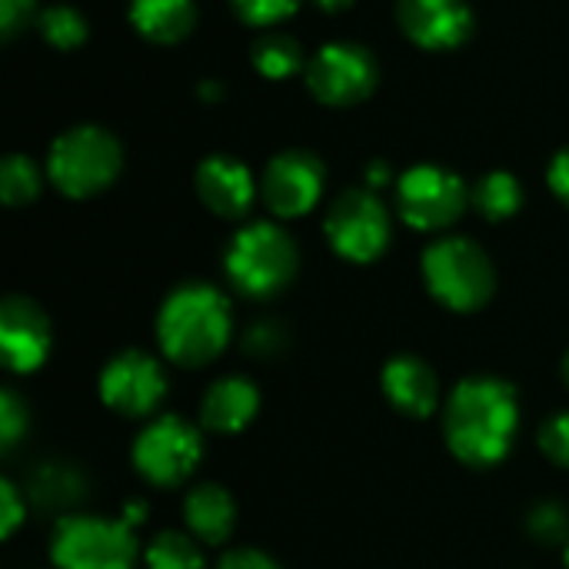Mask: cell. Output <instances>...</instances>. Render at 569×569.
I'll use <instances>...</instances> for the list:
<instances>
[{"mask_svg": "<svg viewBox=\"0 0 569 569\" xmlns=\"http://www.w3.org/2000/svg\"><path fill=\"white\" fill-rule=\"evenodd\" d=\"M517 390L500 377H467L443 407V437L467 467L500 463L517 437Z\"/></svg>", "mask_w": 569, "mask_h": 569, "instance_id": "6da1fadb", "label": "cell"}, {"mask_svg": "<svg viewBox=\"0 0 569 569\" xmlns=\"http://www.w3.org/2000/svg\"><path fill=\"white\" fill-rule=\"evenodd\" d=\"M233 317L227 297L210 283H183L157 313V343L180 367H203L230 343Z\"/></svg>", "mask_w": 569, "mask_h": 569, "instance_id": "7a4b0ae2", "label": "cell"}, {"mask_svg": "<svg viewBox=\"0 0 569 569\" xmlns=\"http://www.w3.org/2000/svg\"><path fill=\"white\" fill-rule=\"evenodd\" d=\"M223 270L243 297H273L297 273V243L280 223L253 220L233 233L223 253Z\"/></svg>", "mask_w": 569, "mask_h": 569, "instance_id": "3957f363", "label": "cell"}, {"mask_svg": "<svg viewBox=\"0 0 569 569\" xmlns=\"http://www.w3.org/2000/svg\"><path fill=\"white\" fill-rule=\"evenodd\" d=\"M427 290L450 310H480L497 290V270L487 250L467 237H440L423 250Z\"/></svg>", "mask_w": 569, "mask_h": 569, "instance_id": "277c9868", "label": "cell"}, {"mask_svg": "<svg viewBox=\"0 0 569 569\" xmlns=\"http://www.w3.org/2000/svg\"><path fill=\"white\" fill-rule=\"evenodd\" d=\"M123 153L110 130L80 123L63 130L47 153V173L53 187L67 197H93L113 183Z\"/></svg>", "mask_w": 569, "mask_h": 569, "instance_id": "5b68a950", "label": "cell"}, {"mask_svg": "<svg viewBox=\"0 0 569 569\" xmlns=\"http://www.w3.org/2000/svg\"><path fill=\"white\" fill-rule=\"evenodd\" d=\"M50 560L57 569H133L137 543L127 520L63 517L53 530Z\"/></svg>", "mask_w": 569, "mask_h": 569, "instance_id": "8992f818", "label": "cell"}, {"mask_svg": "<svg viewBox=\"0 0 569 569\" xmlns=\"http://www.w3.org/2000/svg\"><path fill=\"white\" fill-rule=\"evenodd\" d=\"M330 247L353 263L377 260L390 243V213L370 187L343 190L323 220Z\"/></svg>", "mask_w": 569, "mask_h": 569, "instance_id": "52a82bcc", "label": "cell"}, {"mask_svg": "<svg viewBox=\"0 0 569 569\" xmlns=\"http://www.w3.org/2000/svg\"><path fill=\"white\" fill-rule=\"evenodd\" d=\"M200 430L173 413L157 417L133 443V467L153 487H180L200 463Z\"/></svg>", "mask_w": 569, "mask_h": 569, "instance_id": "ba28073f", "label": "cell"}, {"mask_svg": "<svg viewBox=\"0 0 569 569\" xmlns=\"http://www.w3.org/2000/svg\"><path fill=\"white\" fill-rule=\"evenodd\" d=\"M467 203H470L467 183L437 163H417L397 183L400 217L413 230H443L453 220H460Z\"/></svg>", "mask_w": 569, "mask_h": 569, "instance_id": "9c48e42d", "label": "cell"}, {"mask_svg": "<svg viewBox=\"0 0 569 569\" xmlns=\"http://www.w3.org/2000/svg\"><path fill=\"white\" fill-rule=\"evenodd\" d=\"M377 60L363 43L333 40L323 43L303 67L307 87L330 107H350L377 87Z\"/></svg>", "mask_w": 569, "mask_h": 569, "instance_id": "30bf717a", "label": "cell"}, {"mask_svg": "<svg viewBox=\"0 0 569 569\" xmlns=\"http://www.w3.org/2000/svg\"><path fill=\"white\" fill-rule=\"evenodd\" d=\"M167 393L163 367L143 350L117 353L100 373V400L120 417H147Z\"/></svg>", "mask_w": 569, "mask_h": 569, "instance_id": "8fae6325", "label": "cell"}, {"mask_svg": "<svg viewBox=\"0 0 569 569\" xmlns=\"http://www.w3.org/2000/svg\"><path fill=\"white\" fill-rule=\"evenodd\" d=\"M323 190V163L310 150H283L263 167L260 193L277 217H303Z\"/></svg>", "mask_w": 569, "mask_h": 569, "instance_id": "7c38bea8", "label": "cell"}, {"mask_svg": "<svg viewBox=\"0 0 569 569\" xmlns=\"http://www.w3.org/2000/svg\"><path fill=\"white\" fill-rule=\"evenodd\" d=\"M50 343V320L30 297H7L0 303V360L10 373L37 370L47 360Z\"/></svg>", "mask_w": 569, "mask_h": 569, "instance_id": "4fadbf2b", "label": "cell"}, {"mask_svg": "<svg viewBox=\"0 0 569 569\" xmlns=\"http://www.w3.org/2000/svg\"><path fill=\"white\" fill-rule=\"evenodd\" d=\"M400 30L427 50H453L473 30V10L467 0H400Z\"/></svg>", "mask_w": 569, "mask_h": 569, "instance_id": "5bb4252c", "label": "cell"}, {"mask_svg": "<svg viewBox=\"0 0 569 569\" xmlns=\"http://www.w3.org/2000/svg\"><path fill=\"white\" fill-rule=\"evenodd\" d=\"M197 193L203 200L207 210H213L217 217H227V220H237L250 210L253 197H257V183L250 177V170L227 157V153H213L207 157L200 167H197Z\"/></svg>", "mask_w": 569, "mask_h": 569, "instance_id": "9a60e30c", "label": "cell"}, {"mask_svg": "<svg viewBox=\"0 0 569 569\" xmlns=\"http://www.w3.org/2000/svg\"><path fill=\"white\" fill-rule=\"evenodd\" d=\"M380 383H383L387 400H390L400 413H407V417L423 420V417H430V413L437 410V403H440L437 373H433L420 357H413V353H400V357L387 360Z\"/></svg>", "mask_w": 569, "mask_h": 569, "instance_id": "2e32d148", "label": "cell"}, {"mask_svg": "<svg viewBox=\"0 0 569 569\" xmlns=\"http://www.w3.org/2000/svg\"><path fill=\"white\" fill-rule=\"evenodd\" d=\"M260 410V390L247 377H223L207 387L200 400V423L210 433H240Z\"/></svg>", "mask_w": 569, "mask_h": 569, "instance_id": "e0dca14e", "label": "cell"}, {"mask_svg": "<svg viewBox=\"0 0 569 569\" xmlns=\"http://www.w3.org/2000/svg\"><path fill=\"white\" fill-rule=\"evenodd\" d=\"M183 520L190 527V533L210 547L230 540L233 533V523H237V503L233 497L217 487V483H203V487H193L183 500Z\"/></svg>", "mask_w": 569, "mask_h": 569, "instance_id": "ac0fdd59", "label": "cell"}, {"mask_svg": "<svg viewBox=\"0 0 569 569\" xmlns=\"http://www.w3.org/2000/svg\"><path fill=\"white\" fill-rule=\"evenodd\" d=\"M130 23L153 43H177L197 23L193 0H130Z\"/></svg>", "mask_w": 569, "mask_h": 569, "instance_id": "d6986e66", "label": "cell"}, {"mask_svg": "<svg viewBox=\"0 0 569 569\" xmlns=\"http://www.w3.org/2000/svg\"><path fill=\"white\" fill-rule=\"evenodd\" d=\"M473 207L487 217V220H507L523 207V187L513 173L507 170H490L483 173L473 190H470Z\"/></svg>", "mask_w": 569, "mask_h": 569, "instance_id": "ffe728a7", "label": "cell"}, {"mask_svg": "<svg viewBox=\"0 0 569 569\" xmlns=\"http://www.w3.org/2000/svg\"><path fill=\"white\" fill-rule=\"evenodd\" d=\"M30 497L43 510H63L83 497V477L67 463H43L30 477Z\"/></svg>", "mask_w": 569, "mask_h": 569, "instance_id": "44dd1931", "label": "cell"}, {"mask_svg": "<svg viewBox=\"0 0 569 569\" xmlns=\"http://www.w3.org/2000/svg\"><path fill=\"white\" fill-rule=\"evenodd\" d=\"M250 60L253 67L270 77V80H283L290 73L300 70L303 57H300V43L290 33H263L253 47H250Z\"/></svg>", "mask_w": 569, "mask_h": 569, "instance_id": "7402d4cb", "label": "cell"}, {"mask_svg": "<svg viewBox=\"0 0 569 569\" xmlns=\"http://www.w3.org/2000/svg\"><path fill=\"white\" fill-rule=\"evenodd\" d=\"M147 569H207V560L187 533L163 530L147 547Z\"/></svg>", "mask_w": 569, "mask_h": 569, "instance_id": "603a6c76", "label": "cell"}, {"mask_svg": "<svg viewBox=\"0 0 569 569\" xmlns=\"http://www.w3.org/2000/svg\"><path fill=\"white\" fill-rule=\"evenodd\" d=\"M37 27L43 33L47 43L60 47V50H73L87 40V20L80 10L67 7V3H53L47 10H40L37 17Z\"/></svg>", "mask_w": 569, "mask_h": 569, "instance_id": "cb8c5ba5", "label": "cell"}, {"mask_svg": "<svg viewBox=\"0 0 569 569\" xmlns=\"http://www.w3.org/2000/svg\"><path fill=\"white\" fill-rule=\"evenodd\" d=\"M40 193V170L33 167L30 157L23 153H10L0 163V197L7 207H20L30 203Z\"/></svg>", "mask_w": 569, "mask_h": 569, "instance_id": "d4e9b609", "label": "cell"}, {"mask_svg": "<svg viewBox=\"0 0 569 569\" xmlns=\"http://www.w3.org/2000/svg\"><path fill=\"white\" fill-rule=\"evenodd\" d=\"M527 530L543 547L569 543V513L560 503H537L527 517Z\"/></svg>", "mask_w": 569, "mask_h": 569, "instance_id": "484cf974", "label": "cell"}, {"mask_svg": "<svg viewBox=\"0 0 569 569\" xmlns=\"http://www.w3.org/2000/svg\"><path fill=\"white\" fill-rule=\"evenodd\" d=\"M237 17L253 23V27H267V23H277L283 17H290L303 0H230Z\"/></svg>", "mask_w": 569, "mask_h": 569, "instance_id": "4316f807", "label": "cell"}, {"mask_svg": "<svg viewBox=\"0 0 569 569\" xmlns=\"http://www.w3.org/2000/svg\"><path fill=\"white\" fill-rule=\"evenodd\" d=\"M540 450L550 463L569 470V413H557L540 427Z\"/></svg>", "mask_w": 569, "mask_h": 569, "instance_id": "83f0119b", "label": "cell"}, {"mask_svg": "<svg viewBox=\"0 0 569 569\" xmlns=\"http://www.w3.org/2000/svg\"><path fill=\"white\" fill-rule=\"evenodd\" d=\"M27 433V407L13 390L0 393V447L10 450Z\"/></svg>", "mask_w": 569, "mask_h": 569, "instance_id": "f1b7e54d", "label": "cell"}, {"mask_svg": "<svg viewBox=\"0 0 569 569\" xmlns=\"http://www.w3.org/2000/svg\"><path fill=\"white\" fill-rule=\"evenodd\" d=\"M243 347H247L253 357L267 360V357L283 353V347H287V333H283V327H280L277 320H260V323H253V327L247 330Z\"/></svg>", "mask_w": 569, "mask_h": 569, "instance_id": "f546056e", "label": "cell"}, {"mask_svg": "<svg viewBox=\"0 0 569 569\" xmlns=\"http://www.w3.org/2000/svg\"><path fill=\"white\" fill-rule=\"evenodd\" d=\"M23 500H20V490L10 483V480H0V537L10 540L17 533V527L23 523Z\"/></svg>", "mask_w": 569, "mask_h": 569, "instance_id": "4dcf8cb0", "label": "cell"}, {"mask_svg": "<svg viewBox=\"0 0 569 569\" xmlns=\"http://www.w3.org/2000/svg\"><path fill=\"white\" fill-rule=\"evenodd\" d=\"M37 13V0H0V37L10 40L20 33Z\"/></svg>", "mask_w": 569, "mask_h": 569, "instance_id": "1f68e13d", "label": "cell"}, {"mask_svg": "<svg viewBox=\"0 0 569 569\" xmlns=\"http://www.w3.org/2000/svg\"><path fill=\"white\" fill-rule=\"evenodd\" d=\"M217 569H280V563L260 550H230Z\"/></svg>", "mask_w": 569, "mask_h": 569, "instance_id": "d6a6232c", "label": "cell"}, {"mask_svg": "<svg viewBox=\"0 0 569 569\" xmlns=\"http://www.w3.org/2000/svg\"><path fill=\"white\" fill-rule=\"evenodd\" d=\"M547 180H550V190L569 207V147L553 153L550 170H547Z\"/></svg>", "mask_w": 569, "mask_h": 569, "instance_id": "836d02e7", "label": "cell"}, {"mask_svg": "<svg viewBox=\"0 0 569 569\" xmlns=\"http://www.w3.org/2000/svg\"><path fill=\"white\" fill-rule=\"evenodd\" d=\"M387 180H390V163L387 160H370L367 163V183H370V190L380 187V183H387Z\"/></svg>", "mask_w": 569, "mask_h": 569, "instance_id": "e575fe53", "label": "cell"}, {"mask_svg": "<svg viewBox=\"0 0 569 569\" xmlns=\"http://www.w3.org/2000/svg\"><path fill=\"white\" fill-rule=\"evenodd\" d=\"M123 520H127V523H140V520H143V503H127Z\"/></svg>", "mask_w": 569, "mask_h": 569, "instance_id": "d590c367", "label": "cell"}, {"mask_svg": "<svg viewBox=\"0 0 569 569\" xmlns=\"http://www.w3.org/2000/svg\"><path fill=\"white\" fill-rule=\"evenodd\" d=\"M320 10H330V13H337V10H343V7H350L353 0H313Z\"/></svg>", "mask_w": 569, "mask_h": 569, "instance_id": "8d00e7d4", "label": "cell"}, {"mask_svg": "<svg viewBox=\"0 0 569 569\" xmlns=\"http://www.w3.org/2000/svg\"><path fill=\"white\" fill-rule=\"evenodd\" d=\"M563 380H567V387H569V353H567V360H563Z\"/></svg>", "mask_w": 569, "mask_h": 569, "instance_id": "74e56055", "label": "cell"}, {"mask_svg": "<svg viewBox=\"0 0 569 569\" xmlns=\"http://www.w3.org/2000/svg\"><path fill=\"white\" fill-rule=\"evenodd\" d=\"M563 560H567V569H569V543H567V553H563Z\"/></svg>", "mask_w": 569, "mask_h": 569, "instance_id": "f35d334b", "label": "cell"}]
</instances>
